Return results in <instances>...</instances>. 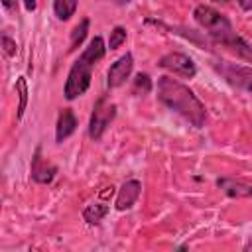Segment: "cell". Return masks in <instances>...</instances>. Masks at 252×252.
Masks as SVG:
<instances>
[{
    "label": "cell",
    "instance_id": "cell-1",
    "mask_svg": "<svg viewBox=\"0 0 252 252\" xmlns=\"http://www.w3.org/2000/svg\"><path fill=\"white\" fill-rule=\"evenodd\" d=\"M158 100L169 110L183 116L193 128H203L207 120V108L201 98L181 81L161 75L158 77Z\"/></svg>",
    "mask_w": 252,
    "mask_h": 252
},
{
    "label": "cell",
    "instance_id": "cell-2",
    "mask_svg": "<svg viewBox=\"0 0 252 252\" xmlns=\"http://www.w3.org/2000/svg\"><path fill=\"white\" fill-rule=\"evenodd\" d=\"M106 49H108V45H104V39L100 35H94L89 41V45L83 49L81 57L71 65V69L67 73V81L63 87V96L67 100H75L89 91L91 79H93V69L106 55Z\"/></svg>",
    "mask_w": 252,
    "mask_h": 252
},
{
    "label": "cell",
    "instance_id": "cell-3",
    "mask_svg": "<svg viewBox=\"0 0 252 252\" xmlns=\"http://www.w3.org/2000/svg\"><path fill=\"white\" fill-rule=\"evenodd\" d=\"M193 20L205 30V33L219 45L228 47L230 51L236 47V43L242 39V35H238L230 24V20L220 14L219 10H215L213 6L207 4H199L193 10Z\"/></svg>",
    "mask_w": 252,
    "mask_h": 252
},
{
    "label": "cell",
    "instance_id": "cell-4",
    "mask_svg": "<svg viewBox=\"0 0 252 252\" xmlns=\"http://www.w3.org/2000/svg\"><path fill=\"white\" fill-rule=\"evenodd\" d=\"M116 110H118V106L114 102H110L108 94H100L96 98L93 112H91V120H89V138L93 142H98L102 138V134L106 132L110 122L116 118Z\"/></svg>",
    "mask_w": 252,
    "mask_h": 252
},
{
    "label": "cell",
    "instance_id": "cell-5",
    "mask_svg": "<svg viewBox=\"0 0 252 252\" xmlns=\"http://www.w3.org/2000/svg\"><path fill=\"white\" fill-rule=\"evenodd\" d=\"M215 71L234 89L244 91V93H252V67L248 65H238L226 59H217L213 63Z\"/></svg>",
    "mask_w": 252,
    "mask_h": 252
},
{
    "label": "cell",
    "instance_id": "cell-6",
    "mask_svg": "<svg viewBox=\"0 0 252 252\" xmlns=\"http://www.w3.org/2000/svg\"><path fill=\"white\" fill-rule=\"evenodd\" d=\"M158 67L165 69V71H169L173 75H181L185 79H193L197 75L195 61L187 53H181V51H171V53L161 55L159 61H158Z\"/></svg>",
    "mask_w": 252,
    "mask_h": 252
},
{
    "label": "cell",
    "instance_id": "cell-7",
    "mask_svg": "<svg viewBox=\"0 0 252 252\" xmlns=\"http://www.w3.org/2000/svg\"><path fill=\"white\" fill-rule=\"evenodd\" d=\"M132 69H134V57L130 51H126L124 55H120L110 67H108V73H106V87L108 89H118L126 83V79H130L132 75Z\"/></svg>",
    "mask_w": 252,
    "mask_h": 252
},
{
    "label": "cell",
    "instance_id": "cell-8",
    "mask_svg": "<svg viewBox=\"0 0 252 252\" xmlns=\"http://www.w3.org/2000/svg\"><path fill=\"white\" fill-rule=\"evenodd\" d=\"M30 175H32V181H35L39 185H49L55 179V175H57V165H53L47 159H43L41 146H37L33 150L32 165H30Z\"/></svg>",
    "mask_w": 252,
    "mask_h": 252
},
{
    "label": "cell",
    "instance_id": "cell-9",
    "mask_svg": "<svg viewBox=\"0 0 252 252\" xmlns=\"http://www.w3.org/2000/svg\"><path fill=\"white\" fill-rule=\"evenodd\" d=\"M142 193V183L138 179H128L122 183V187L118 189L116 201H114V209L116 211H128L134 207V203L138 201Z\"/></svg>",
    "mask_w": 252,
    "mask_h": 252
},
{
    "label": "cell",
    "instance_id": "cell-10",
    "mask_svg": "<svg viewBox=\"0 0 252 252\" xmlns=\"http://www.w3.org/2000/svg\"><path fill=\"white\" fill-rule=\"evenodd\" d=\"M77 126H79V120H77L75 112L71 108H61L59 116H57V124H55V142L63 144L69 136L75 134Z\"/></svg>",
    "mask_w": 252,
    "mask_h": 252
},
{
    "label": "cell",
    "instance_id": "cell-11",
    "mask_svg": "<svg viewBox=\"0 0 252 252\" xmlns=\"http://www.w3.org/2000/svg\"><path fill=\"white\" fill-rule=\"evenodd\" d=\"M215 185L230 199H248V197H252V185L244 183V181H238V179H232V177H219L215 181Z\"/></svg>",
    "mask_w": 252,
    "mask_h": 252
},
{
    "label": "cell",
    "instance_id": "cell-12",
    "mask_svg": "<svg viewBox=\"0 0 252 252\" xmlns=\"http://www.w3.org/2000/svg\"><path fill=\"white\" fill-rule=\"evenodd\" d=\"M110 207L104 203H91L83 209V219L87 224H98L106 215H108Z\"/></svg>",
    "mask_w": 252,
    "mask_h": 252
},
{
    "label": "cell",
    "instance_id": "cell-13",
    "mask_svg": "<svg viewBox=\"0 0 252 252\" xmlns=\"http://www.w3.org/2000/svg\"><path fill=\"white\" fill-rule=\"evenodd\" d=\"M79 0H53V14L59 22H67L75 16Z\"/></svg>",
    "mask_w": 252,
    "mask_h": 252
},
{
    "label": "cell",
    "instance_id": "cell-14",
    "mask_svg": "<svg viewBox=\"0 0 252 252\" xmlns=\"http://www.w3.org/2000/svg\"><path fill=\"white\" fill-rule=\"evenodd\" d=\"M89 28H91V20H89V18H83V20L73 28V32H71V41H69V51H75V49L85 41V37H87V33H89Z\"/></svg>",
    "mask_w": 252,
    "mask_h": 252
},
{
    "label": "cell",
    "instance_id": "cell-15",
    "mask_svg": "<svg viewBox=\"0 0 252 252\" xmlns=\"http://www.w3.org/2000/svg\"><path fill=\"white\" fill-rule=\"evenodd\" d=\"M16 93H18V96H20V104H18V114H16V118L18 120H22L24 118V112H26V108H28V79L22 75V77H18L16 79Z\"/></svg>",
    "mask_w": 252,
    "mask_h": 252
},
{
    "label": "cell",
    "instance_id": "cell-16",
    "mask_svg": "<svg viewBox=\"0 0 252 252\" xmlns=\"http://www.w3.org/2000/svg\"><path fill=\"white\" fill-rule=\"evenodd\" d=\"M152 89H154V83H152V79H150L148 73H138V75L134 77V81H132V91H134L136 94H148Z\"/></svg>",
    "mask_w": 252,
    "mask_h": 252
},
{
    "label": "cell",
    "instance_id": "cell-17",
    "mask_svg": "<svg viewBox=\"0 0 252 252\" xmlns=\"http://www.w3.org/2000/svg\"><path fill=\"white\" fill-rule=\"evenodd\" d=\"M126 37H128L126 28H122V26H114V28L110 30V37H108V49H110V51L118 49V47H120V45L126 41Z\"/></svg>",
    "mask_w": 252,
    "mask_h": 252
},
{
    "label": "cell",
    "instance_id": "cell-18",
    "mask_svg": "<svg viewBox=\"0 0 252 252\" xmlns=\"http://www.w3.org/2000/svg\"><path fill=\"white\" fill-rule=\"evenodd\" d=\"M0 43H2V51H4V55H6V57H14V55H16V51H18L16 39H12L8 33H2Z\"/></svg>",
    "mask_w": 252,
    "mask_h": 252
},
{
    "label": "cell",
    "instance_id": "cell-19",
    "mask_svg": "<svg viewBox=\"0 0 252 252\" xmlns=\"http://www.w3.org/2000/svg\"><path fill=\"white\" fill-rule=\"evenodd\" d=\"M2 6H4L8 12H16V8H18V0H2Z\"/></svg>",
    "mask_w": 252,
    "mask_h": 252
},
{
    "label": "cell",
    "instance_id": "cell-20",
    "mask_svg": "<svg viewBox=\"0 0 252 252\" xmlns=\"http://www.w3.org/2000/svg\"><path fill=\"white\" fill-rule=\"evenodd\" d=\"M236 4H238L240 10H244V12H250V10H252V0H236Z\"/></svg>",
    "mask_w": 252,
    "mask_h": 252
},
{
    "label": "cell",
    "instance_id": "cell-21",
    "mask_svg": "<svg viewBox=\"0 0 252 252\" xmlns=\"http://www.w3.org/2000/svg\"><path fill=\"white\" fill-rule=\"evenodd\" d=\"M24 2V8L28 10V12H35V8H37V0H22Z\"/></svg>",
    "mask_w": 252,
    "mask_h": 252
},
{
    "label": "cell",
    "instance_id": "cell-22",
    "mask_svg": "<svg viewBox=\"0 0 252 252\" xmlns=\"http://www.w3.org/2000/svg\"><path fill=\"white\" fill-rule=\"evenodd\" d=\"M108 2H112V4H118V6H126V4H130V0H108Z\"/></svg>",
    "mask_w": 252,
    "mask_h": 252
},
{
    "label": "cell",
    "instance_id": "cell-23",
    "mask_svg": "<svg viewBox=\"0 0 252 252\" xmlns=\"http://www.w3.org/2000/svg\"><path fill=\"white\" fill-rule=\"evenodd\" d=\"M244 250H252V240H250V242H246V244H244Z\"/></svg>",
    "mask_w": 252,
    "mask_h": 252
}]
</instances>
